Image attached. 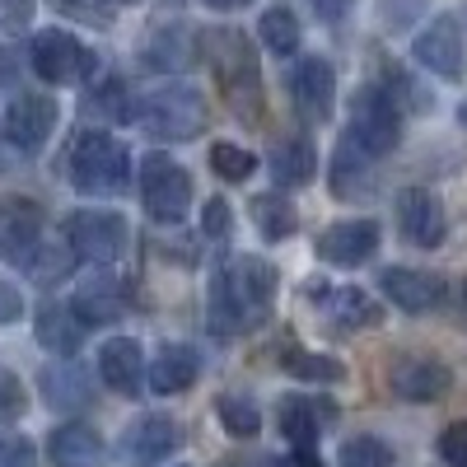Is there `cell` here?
<instances>
[{
    "label": "cell",
    "instance_id": "cell-1",
    "mask_svg": "<svg viewBox=\"0 0 467 467\" xmlns=\"http://www.w3.org/2000/svg\"><path fill=\"white\" fill-rule=\"evenodd\" d=\"M271 304H276V266L266 257H229L206 290V314L215 337H239L257 323H266Z\"/></svg>",
    "mask_w": 467,
    "mask_h": 467
},
{
    "label": "cell",
    "instance_id": "cell-2",
    "mask_svg": "<svg viewBox=\"0 0 467 467\" xmlns=\"http://www.w3.org/2000/svg\"><path fill=\"white\" fill-rule=\"evenodd\" d=\"M206 52H211V70H215V85L229 112L239 122H262L266 103H262V75H257V57L248 47V37L234 28H215L206 37Z\"/></svg>",
    "mask_w": 467,
    "mask_h": 467
},
{
    "label": "cell",
    "instance_id": "cell-3",
    "mask_svg": "<svg viewBox=\"0 0 467 467\" xmlns=\"http://www.w3.org/2000/svg\"><path fill=\"white\" fill-rule=\"evenodd\" d=\"M61 164H66L75 192H85V197H117L131 182V154L108 131H80L70 140Z\"/></svg>",
    "mask_w": 467,
    "mask_h": 467
},
{
    "label": "cell",
    "instance_id": "cell-4",
    "mask_svg": "<svg viewBox=\"0 0 467 467\" xmlns=\"http://www.w3.org/2000/svg\"><path fill=\"white\" fill-rule=\"evenodd\" d=\"M131 122L150 140H197L206 131V99L192 85H164L136 103Z\"/></svg>",
    "mask_w": 467,
    "mask_h": 467
},
{
    "label": "cell",
    "instance_id": "cell-5",
    "mask_svg": "<svg viewBox=\"0 0 467 467\" xmlns=\"http://www.w3.org/2000/svg\"><path fill=\"white\" fill-rule=\"evenodd\" d=\"M140 206L160 224H182L192 206V173L173 164L169 154H145L140 160Z\"/></svg>",
    "mask_w": 467,
    "mask_h": 467
},
{
    "label": "cell",
    "instance_id": "cell-6",
    "mask_svg": "<svg viewBox=\"0 0 467 467\" xmlns=\"http://www.w3.org/2000/svg\"><path fill=\"white\" fill-rule=\"evenodd\" d=\"M350 140H356L369 160L374 154H393L398 140H402V112H398V99L379 89V85H365L356 99H350Z\"/></svg>",
    "mask_w": 467,
    "mask_h": 467
},
{
    "label": "cell",
    "instance_id": "cell-7",
    "mask_svg": "<svg viewBox=\"0 0 467 467\" xmlns=\"http://www.w3.org/2000/svg\"><path fill=\"white\" fill-rule=\"evenodd\" d=\"M28 66L43 75L47 85H80L94 75V52L80 37H70L66 28H43V33H33Z\"/></svg>",
    "mask_w": 467,
    "mask_h": 467
},
{
    "label": "cell",
    "instance_id": "cell-8",
    "mask_svg": "<svg viewBox=\"0 0 467 467\" xmlns=\"http://www.w3.org/2000/svg\"><path fill=\"white\" fill-rule=\"evenodd\" d=\"M43 229L47 215L33 197H0V262L28 271L43 253Z\"/></svg>",
    "mask_w": 467,
    "mask_h": 467
},
{
    "label": "cell",
    "instance_id": "cell-9",
    "mask_svg": "<svg viewBox=\"0 0 467 467\" xmlns=\"http://www.w3.org/2000/svg\"><path fill=\"white\" fill-rule=\"evenodd\" d=\"M66 248L94 266H108L127 248V220L117 211H75L66 220Z\"/></svg>",
    "mask_w": 467,
    "mask_h": 467
},
{
    "label": "cell",
    "instance_id": "cell-10",
    "mask_svg": "<svg viewBox=\"0 0 467 467\" xmlns=\"http://www.w3.org/2000/svg\"><path fill=\"white\" fill-rule=\"evenodd\" d=\"M416 66H425L440 80H462L467 75V43H462V24L453 15L431 19V28H420L416 47H411Z\"/></svg>",
    "mask_w": 467,
    "mask_h": 467
},
{
    "label": "cell",
    "instance_id": "cell-11",
    "mask_svg": "<svg viewBox=\"0 0 467 467\" xmlns=\"http://www.w3.org/2000/svg\"><path fill=\"white\" fill-rule=\"evenodd\" d=\"M0 131L19 154H37L47 145V136L57 131V99L52 94H19L5 117H0Z\"/></svg>",
    "mask_w": 467,
    "mask_h": 467
},
{
    "label": "cell",
    "instance_id": "cell-12",
    "mask_svg": "<svg viewBox=\"0 0 467 467\" xmlns=\"http://www.w3.org/2000/svg\"><path fill=\"white\" fill-rule=\"evenodd\" d=\"M290 94L304 122H327L337 103V70L327 57H299L290 70Z\"/></svg>",
    "mask_w": 467,
    "mask_h": 467
},
{
    "label": "cell",
    "instance_id": "cell-13",
    "mask_svg": "<svg viewBox=\"0 0 467 467\" xmlns=\"http://www.w3.org/2000/svg\"><path fill=\"white\" fill-rule=\"evenodd\" d=\"M388 388L402 402H440L453 388V369L431 360V356H398L388 365Z\"/></svg>",
    "mask_w": 467,
    "mask_h": 467
},
{
    "label": "cell",
    "instance_id": "cell-14",
    "mask_svg": "<svg viewBox=\"0 0 467 467\" xmlns=\"http://www.w3.org/2000/svg\"><path fill=\"white\" fill-rule=\"evenodd\" d=\"M178 444H182L178 420L164 416V411H150V416H140V420L127 425L122 458H127V467H154V462H164Z\"/></svg>",
    "mask_w": 467,
    "mask_h": 467
},
{
    "label": "cell",
    "instance_id": "cell-15",
    "mask_svg": "<svg viewBox=\"0 0 467 467\" xmlns=\"http://www.w3.org/2000/svg\"><path fill=\"white\" fill-rule=\"evenodd\" d=\"M379 290L393 299L402 314H431V308H440L444 295H449L435 271H416V266H383Z\"/></svg>",
    "mask_w": 467,
    "mask_h": 467
},
{
    "label": "cell",
    "instance_id": "cell-16",
    "mask_svg": "<svg viewBox=\"0 0 467 467\" xmlns=\"http://www.w3.org/2000/svg\"><path fill=\"white\" fill-rule=\"evenodd\" d=\"M374 253H379V220H337L318 239V257L332 266H365Z\"/></svg>",
    "mask_w": 467,
    "mask_h": 467
},
{
    "label": "cell",
    "instance_id": "cell-17",
    "mask_svg": "<svg viewBox=\"0 0 467 467\" xmlns=\"http://www.w3.org/2000/svg\"><path fill=\"white\" fill-rule=\"evenodd\" d=\"M398 229L402 239L416 248H440L444 244V206L435 192L425 187H407L398 197Z\"/></svg>",
    "mask_w": 467,
    "mask_h": 467
},
{
    "label": "cell",
    "instance_id": "cell-18",
    "mask_svg": "<svg viewBox=\"0 0 467 467\" xmlns=\"http://www.w3.org/2000/svg\"><path fill=\"white\" fill-rule=\"evenodd\" d=\"M75 318H80L85 327H99V323H122L127 308H131V290L122 276H89L80 290H75Z\"/></svg>",
    "mask_w": 467,
    "mask_h": 467
},
{
    "label": "cell",
    "instance_id": "cell-19",
    "mask_svg": "<svg viewBox=\"0 0 467 467\" xmlns=\"http://www.w3.org/2000/svg\"><path fill=\"white\" fill-rule=\"evenodd\" d=\"M37 393H43V402L61 416H75V411L94 407V383L75 360H52L43 374H37Z\"/></svg>",
    "mask_w": 467,
    "mask_h": 467
},
{
    "label": "cell",
    "instance_id": "cell-20",
    "mask_svg": "<svg viewBox=\"0 0 467 467\" xmlns=\"http://www.w3.org/2000/svg\"><path fill=\"white\" fill-rule=\"evenodd\" d=\"M99 379H103V388H112L117 398H136L140 393V379H145L140 341H131V337L103 341V350H99Z\"/></svg>",
    "mask_w": 467,
    "mask_h": 467
},
{
    "label": "cell",
    "instance_id": "cell-21",
    "mask_svg": "<svg viewBox=\"0 0 467 467\" xmlns=\"http://www.w3.org/2000/svg\"><path fill=\"white\" fill-rule=\"evenodd\" d=\"M33 332H37V341H43L52 356H61V360H70L75 350L85 346V323L75 318V308H66V304H57V299H43V304H37Z\"/></svg>",
    "mask_w": 467,
    "mask_h": 467
},
{
    "label": "cell",
    "instance_id": "cell-22",
    "mask_svg": "<svg viewBox=\"0 0 467 467\" xmlns=\"http://www.w3.org/2000/svg\"><path fill=\"white\" fill-rule=\"evenodd\" d=\"M266 169L281 187H308L314 173H318V150H314L308 136H281L266 154Z\"/></svg>",
    "mask_w": 467,
    "mask_h": 467
},
{
    "label": "cell",
    "instance_id": "cell-23",
    "mask_svg": "<svg viewBox=\"0 0 467 467\" xmlns=\"http://www.w3.org/2000/svg\"><path fill=\"white\" fill-rule=\"evenodd\" d=\"M47 458H52V467H99L103 462V440H99V431H89V425L66 420L47 435Z\"/></svg>",
    "mask_w": 467,
    "mask_h": 467
},
{
    "label": "cell",
    "instance_id": "cell-24",
    "mask_svg": "<svg viewBox=\"0 0 467 467\" xmlns=\"http://www.w3.org/2000/svg\"><path fill=\"white\" fill-rule=\"evenodd\" d=\"M150 388L160 398H173V393H187L192 383L202 379V356L192 346H164L160 356H154V365H150Z\"/></svg>",
    "mask_w": 467,
    "mask_h": 467
},
{
    "label": "cell",
    "instance_id": "cell-25",
    "mask_svg": "<svg viewBox=\"0 0 467 467\" xmlns=\"http://www.w3.org/2000/svg\"><path fill=\"white\" fill-rule=\"evenodd\" d=\"M323 323H332L337 332H360V327H379L383 308L365 295V290H327L323 295Z\"/></svg>",
    "mask_w": 467,
    "mask_h": 467
},
{
    "label": "cell",
    "instance_id": "cell-26",
    "mask_svg": "<svg viewBox=\"0 0 467 467\" xmlns=\"http://www.w3.org/2000/svg\"><path fill=\"white\" fill-rule=\"evenodd\" d=\"M327 178H332V192L337 197H365V192L374 187V169H369V154L356 145V140H341L337 145V154H332V169H327Z\"/></svg>",
    "mask_w": 467,
    "mask_h": 467
},
{
    "label": "cell",
    "instance_id": "cell-27",
    "mask_svg": "<svg viewBox=\"0 0 467 467\" xmlns=\"http://www.w3.org/2000/svg\"><path fill=\"white\" fill-rule=\"evenodd\" d=\"M248 211H253V224H257V234H262L266 244H281V239H290V234L299 229L295 206H290L285 197H276V192H262V197H253Z\"/></svg>",
    "mask_w": 467,
    "mask_h": 467
},
{
    "label": "cell",
    "instance_id": "cell-28",
    "mask_svg": "<svg viewBox=\"0 0 467 467\" xmlns=\"http://www.w3.org/2000/svg\"><path fill=\"white\" fill-rule=\"evenodd\" d=\"M281 435L290 440V453H304L318 444V407L308 398H285L281 402Z\"/></svg>",
    "mask_w": 467,
    "mask_h": 467
},
{
    "label": "cell",
    "instance_id": "cell-29",
    "mask_svg": "<svg viewBox=\"0 0 467 467\" xmlns=\"http://www.w3.org/2000/svg\"><path fill=\"white\" fill-rule=\"evenodd\" d=\"M281 369H285L290 379H308V383H341V379H346L341 360L318 356V350H304V346H285V350H281Z\"/></svg>",
    "mask_w": 467,
    "mask_h": 467
},
{
    "label": "cell",
    "instance_id": "cell-30",
    "mask_svg": "<svg viewBox=\"0 0 467 467\" xmlns=\"http://www.w3.org/2000/svg\"><path fill=\"white\" fill-rule=\"evenodd\" d=\"M85 112H89V117H103V122H131V117H136V103H131V94H127L122 80H103V85L89 89Z\"/></svg>",
    "mask_w": 467,
    "mask_h": 467
},
{
    "label": "cell",
    "instance_id": "cell-31",
    "mask_svg": "<svg viewBox=\"0 0 467 467\" xmlns=\"http://www.w3.org/2000/svg\"><path fill=\"white\" fill-rule=\"evenodd\" d=\"M215 411H220V425H224L234 440H257V431H262V411H257L253 398H244V393H224V398L215 402Z\"/></svg>",
    "mask_w": 467,
    "mask_h": 467
},
{
    "label": "cell",
    "instance_id": "cell-32",
    "mask_svg": "<svg viewBox=\"0 0 467 467\" xmlns=\"http://www.w3.org/2000/svg\"><path fill=\"white\" fill-rule=\"evenodd\" d=\"M257 33H262V43H266L271 52H281V57H290V52L299 47V19H295L285 5H271V10L257 19Z\"/></svg>",
    "mask_w": 467,
    "mask_h": 467
},
{
    "label": "cell",
    "instance_id": "cell-33",
    "mask_svg": "<svg viewBox=\"0 0 467 467\" xmlns=\"http://www.w3.org/2000/svg\"><path fill=\"white\" fill-rule=\"evenodd\" d=\"M337 462H341V467H398V453L388 449L379 435H356V440L341 444Z\"/></svg>",
    "mask_w": 467,
    "mask_h": 467
},
{
    "label": "cell",
    "instance_id": "cell-34",
    "mask_svg": "<svg viewBox=\"0 0 467 467\" xmlns=\"http://www.w3.org/2000/svg\"><path fill=\"white\" fill-rule=\"evenodd\" d=\"M70 266H75V253L66 248V244H43V253H37V262L28 266V276H33V285H57V281H66L70 276Z\"/></svg>",
    "mask_w": 467,
    "mask_h": 467
},
{
    "label": "cell",
    "instance_id": "cell-35",
    "mask_svg": "<svg viewBox=\"0 0 467 467\" xmlns=\"http://www.w3.org/2000/svg\"><path fill=\"white\" fill-rule=\"evenodd\" d=\"M211 169L224 178V182H244L253 169H257V160H253V154L248 150H239V145H211Z\"/></svg>",
    "mask_w": 467,
    "mask_h": 467
},
{
    "label": "cell",
    "instance_id": "cell-36",
    "mask_svg": "<svg viewBox=\"0 0 467 467\" xmlns=\"http://www.w3.org/2000/svg\"><path fill=\"white\" fill-rule=\"evenodd\" d=\"M24 407H28V388H24V379H19L15 369L0 365V425H15V420L24 416Z\"/></svg>",
    "mask_w": 467,
    "mask_h": 467
},
{
    "label": "cell",
    "instance_id": "cell-37",
    "mask_svg": "<svg viewBox=\"0 0 467 467\" xmlns=\"http://www.w3.org/2000/svg\"><path fill=\"white\" fill-rule=\"evenodd\" d=\"M57 15L66 19H80L89 28H108L112 24V0H52Z\"/></svg>",
    "mask_w": 467,
    "mask_h": 467
},
{
    "label": "cell",
    "instance_id": "cell-38",
    "mask_svg": "<svg viewBox=\"0 0 467 467\" xmlns=\"http://www.w3.org/2000/svg\"><path fill=\"white\" fill-rule=\"evenodd\" d=\"M425 10H431V0H379V19L393 28V33L411 28Z\"/></svg>",
    "mask_w": 467,
    "mask_h": 467
},
{
    "label": "cell",
    "instance_id": "cell-39",
    "mask_svg": "<svg viewBox=\"0 0 467 467\" xmlns=\"http://www.w3.org/2000/svg\"><path fill=\"white\" fill-rule=\"evenodd\" d=\"M145 57H150V66L173 70V66L187 61V47H182V37H178V33H164V37H154V43L145 47Z\"/></svg>",
    "mask_w": 467,
    "mask_h": 467
},
{
    "label": "cell",
    "instance_id": "cell-40",
    "mask_svg": "<svg viewBox=\"0 0 467 467\" xmlns=\"http://www.w3.org/2000/svg\"><path fill=\"white\" fill-rule=\"evenodd\" d=\"M440 458L449 467H467V420H453L449 431L440 435Z\"/></svg>",
    "mask_w": 467,
    "mask_h": 467
},
{
    "label": "cell",
    "instance_id": "cell-41",
    "mask_svg": "<svg viewBox=\"0 0 467 467\" xmlns=\"http://www.w3.org/2000/svg\"><path fill=\"white\" fill-rule=\"evenodd\" d=\"M37 0H0V33H24Z\"/></svg>",
    "mask_w": 467,
    "mask_h": 467
},
{
    "label": "cell",
    "instance_id": "cell-42",
    "mask_svg": "<svg viewBox=\"0 0 467 467\" xmlns=\"http://www.w3.org/2000/svg\"><path fill=\"white\" fill-rule=\"evenodd\" d=\"M202 229L211 234V239H229V229H234V215H229V202L211 197L206 202V215H202Z\"/></svg>",
    "mask_w": 467,
    "mask_h": 467
},
{
    "label": "cell",
    "instance_id": "cell-43",
    "mask_svg": "<svg viewBox=\"0 0 467 467\" xmlns=\"http://www.w3.org/2000/svg\"><path fill=\"white\" fill-rule=\"evenodd\" d=\"M0 467H33V444L19 435L0 440Z\"/></svg>",
    "mask_w": 467,
    "mask_h": 467
},
{
    "label": "cell",
    "instance_id": "cell-44",
    "mask_svg": "<svg viewBox=\"0 0 467 467\" xmlns=\"http://www.w3.org/2000/svg\"><path fill=\"white\" fill-rule=\"evenodd\" d=\"M24 318V299H19V290L10 285V281H0V327L5 323H19Z\"/></svg>",
    "mask_w": 467,
    "mask_h": 467
},
{
    "label": "cell",
    "instance_id": "cell-45",
    "mask_svg": "<svg viewBox=\"0 0 467 467\" xmlns=\"http://www.w3.org/2000/svg\"><path fill=\"white\" fill-rule=\"evenodd\" d=\"M308 5H314V15H318L323 24H341L350 10L360 5V0H308Z\"/></svg>",
    "mask_w": 467,
    "mask_h": 467
},
{
    "label": "cell",
    "instance_id": "cell-46",
    "mask_svg": "<svg viewBox=\"0 0 467 467\" xmlns=\"http://www.w3.org/2000/svg\"><path fill=\"white\" fill-rule=\"evenodd\" d=\"M19 70H24V57L15 47H0V89H15L19 85Z\"/></svg>",
    "mask_w": 467,
    "mask_h": 467
},
{
    "label": "cell",
    "instance_id": "cell-47",
    "mask_svg": "<svg viewBox=\"0 0 467 467\" xmlns=\"http://www.w3.org/2000/svg\"><path fill=\"white\" fill-rule=\"evenodd\" d=\"M224 467H290V462H281V458H234V462H224Z\"/></svg>",
    "mask_w": 467,
    "mask_h": 467
},
{
    "label": "cell",
    "instance_id": "cell-48",
    "mask_svg": "<svg viewBox=\"0 0 467 467\" xmlns=\"http://www.w3.org/2000/svg\"><path fill=\"white\" fill-rule=\"evenodd\" d=\"M290 467H323V458L314 449H304V453H290Z\"/></svg>",
    "mask_w": 467,
    "mask_h": 467
},
{
    "label": "cell",
    "instance_id": "cell-49",
    "mask_svg": "<svg viewBox=\"0 0 467 467\" xmlns=\"http://www.w3.org/2000/svg\"><path fill=\"white\" fill-rule=\"evenodd\" d=\"M202 5H211V10L229 15V10H244V5H253V0H202Z\"/></svg>",
    "mask_w": 467,
    "mask_h": 467
},
{
    "label": "cell",
    "instance_id": "cell-50",
    "mask_svg": "<svg viewBox=\"0 0 467 467\" xmlns=\"http://www.w3.org/2000/svg\"><path fill=\"white\" fill-rule=\"evenodd\" d=\"M462 122H467V108H462Z\"/></svg>",
    "mask_w": 467,
    "mask_h": 467
},
{
    "label": "cell",
    "instance_id": "cell-51",
    "mask_svg": "<svg viewBox=\"0 0 467 467\" xmlns=\"http://www.w3.org/2000/svg\"><path fill=\"white\" fill-rule=\"evenodd\" d=\"M127 5H131V0H127Z\"/></svg>",
    "mask_w": 467,
    "mask_h": 467
}]
</instances>
